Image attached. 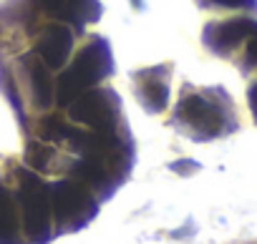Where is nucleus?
Here are the masks:
<instances>
[{"mask_svg":"<svg viewBox=\"0 0 257 244\" xmlns=\"http://www.w3.org/2000/svg\"><path fill=\"white\" fill-rule=\"evenodd\" d=\"M111 71H113L111 46L106 43V38H93L78 51L71 66H66L58 81L53 83V101L58 106H71L76 96L98 86L103 78H108Z\"/></svg>","mask_w":257,"mask_h":244,"instance_id":"obj_1","label":"nucleus"},{"mask_svg":"<svg viewBox=\"0 0 257 244\" xmlns=\"http://www.w3.org/2000/svg\"><path fill=\"white\" fill-rule=\"evenodd\" d=\"M18 211L21 229L33 244H43L51 236V184H46L38 174L21 169L18 171Z\"/></svg>","mask_w":257,"mask_h":244,"instance_id":"obj_2","label":"nucleus"},{"mask_svg":"<svg viewBox=\"0 0 257 244\" xmlns=\"http://www.w3.org/2000/svg\"><path fill=\"white\" fill-rule=\"evenodd\" d=\"M98 214V201L78 179H61L51 184V216L58 234L86 226Z\"/></svg>","mask_w":257,"mask_h":244,"instance_id":"obj_3","label":"nucleus"},{"mask_svg":"<svg viewBox=\"0 0 257 244\" xmlns=\"http://www.w3.org/2000/svg\"><path fill=\"white\" fill-rule=\"evenodd\" d=\"M174 121L197 141L217 139L229 129V116L224 106L217 103L209 93H199V91H187L179 98Z\"/></svg>","mask_w":257,"mask_h":244,"instance_id":"obj_4","label":"nucleus"},{"mask_svg":"<svg viewBox=\"0 0 257 244\" xmlns=\"http://www.w3.org/2000/svg\"><path fill=\"white\" fill-rule=\"evenodd\" d=\"M121 101L111 88H88L71 101V118L88 126L93 134L116 136L118 134Z\"/></svg>","mask_w":257,"mask_h":244,"instance_id":"obj_5","label":"nucleus"},{"mask_svg":"<svg viewBox=\"0 0 257 244\" xmlns=\"http://www.w3.org/2000/svg\"><path fill=\"white\" fill-rule=\"evenodd\" d=\"M169 76H172V66L169 63L142 68V71L134 73L137 98L142 101V106L149 113H162L169 106Z\"/></svg>","mask_w":257,"mask_h":244,"instance_id":"obj_6","label":"nucleus"},{"mask_svg":"<svg viewBox=\"0 0 257 244\" xmlns=\"http://www.w3.org/2000/svg\"><path fill=\"white\" fill-rule=\"evenodd\" d=\"M257 36V23L249 18H232V21H217L209 23L204 28V43L209 51L227 56L232 53L239 43H244L247 38Z\"/></svg>","mask_w":257,"mask_h":244,"instance_id":"obj_7","label":"nucleus"},{"mask_svg":"<svg viewBox=\"0 0 257 244\" xmlns=\"http://www.w3.org/2000/svg\"><path fill=\"white\" fill-rule=\"evenodd\" d=\"M73 51V33L63 23H48L36 41V53L48 68H63Z\"/></svg>","mask_w":257,"mask_h":244,"instance_id":"obj_8","label":"nucleus"},{"mask_svg":"<svg viewBox=\"0 0 257 244\" xmlns=\"http://www.w3.org/2000/svg\"><path fill=\"white\" fill-rule=\"evenodd\" d=\"M21 211L16 196L0 184V244H18L21 241Z\"/></svg>","mask_w":257,"mask_h":244,"instance_id":"obj_9","label":"nucleus"},{"mask_svg":"<svg viewBox=\"0 0 257 244\" xmlns=\"http://www.w3.org/2000/svg\"><path fill=\"white\" fill-rule=\"evenodd\" d=\"M23 63L28 66V76H31V83H33V96H36V103L38 106H51L53 103V76H51V68L41 61L38 53H28L23 58Z\"/></svg>","mask_w":257,"mask_h":244,"instance_id":"obj_10","label":"nucleus"},{"mask_svg":"<svg viewBox=\"0 0 257 244\" xmlns=\"http://www.w3.org/2000/svg\"><path fill=\"white\" fill-rule=\"evenodd\" d=\"M81 134V129H73L71 124H66L58 116H46L38 124V136L48 144H63V141H76V136Z\"/></svg>","mask_w":257,"mask_h":244,"instance_id":"obj_11","label":"nucleus"},{"mask_svg":"<svg viewBox=\"0 0 257 244\" xmlns=\"http://www.w3.org/2000/svg\"><path fill=\"white\" fill-rule=\"evenodd\" d=\"M53 159H56V149L48 141H33L26 149V164L38 171H48L53 166Z\"/></svg>","mask_w":257,"mask_h":244,"instance_id":"obj_12","label":"nucleus"},{"mask_svg":"<svg viewBox=\"0 0 257 244\" xmlns=\"http://www.w3.org/2000/svg\"><path fill=\"white\" fill-rule=\"evenodd\" d=\"M204 6H222V8H242V6H252L254 0H202Z\"/></svg>","mask_w":257,"mask_h":244,"instance_id":"obj_13","label":"nucleus"},{"mask_svg":"<svg viewBox=\"0 0 257 244\" xmlns=\"http://www.w3.org/2000/svg\"><path fill=\"white\" fill-rule=\"evenodd\" d=\"M247 63L257 68V36L247 38Z\"/></svg>","mask_w":257,"mask_h":244,"instance_id":"obj_14","label":"nucleus"},{"mask_svg":"<svg viewBox=\"0 0 257 244\" xmlns=\"http://www.w3.org/2000/svg\"><path fill=\"white\" fill-rule=\"evenodd\" d=\"M247 101H249V108H252V113H254V118H257V83L247 91Z\"/></svg>","mask_w":257,"mask_h":244,"instance_id":"obj_15","label":"nucleus"},{"mask_svg":"<svg viewBox=\"0 0 257 244\" xmlns=\"http://www.w3.org/2000/svg\"><path fill=\"white\" fill-rule=\"evenodd\" d=\"M134 6H137V8H142V0H134Z\"/></svg>","mask_w":257,"mask_h":244,"instance_id":"obj_16","label":"nucleus"}]
</instances>
